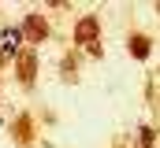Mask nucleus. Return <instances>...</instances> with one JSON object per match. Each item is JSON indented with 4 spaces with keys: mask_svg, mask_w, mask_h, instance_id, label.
Returning a JSON list of instances; mask_svg holds the SVG:
<instances>
[{
    "mask_svg": "<svg viewBox=\"0 0 160 148\" xmlns=\"http://www.w3.org/2000/svg\"><path fill=\"white\" fill-rule=\"evenodd\" d=\"M93 30H97V22H93V19H86V22L78 26V37L86 41V37H93Z\"/></svg>",
    "mask_w": 160,
    "mask_h": 148,
    "instance_id": "1",
    "label": "nucleus"
}]
</instances>
